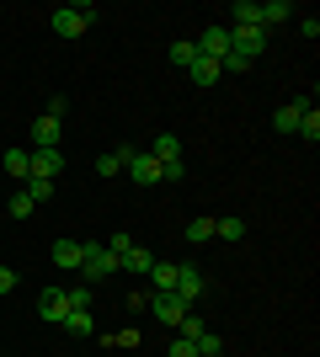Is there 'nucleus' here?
Here are the masks:
<instances>
[{
    "instance_id": "12",
    "label": "nucleus",
    "mask_w": 320,
    "mask_h": 357,
    "mask_svg": "<svg viewBox=\"0 0 320 357\" xmlns=\"http://www.w3.org/2000/svg\"><path fill=\"white\" fill-rule=\"evenodd\" d=\"M0 165H6V176L22 187V181L32 176V149H6V160H0Z\"/></svg>"
},
{
    "instance_id": "34",
    "label": "nucleus",
    "mask_w": 320,
    "mask_h": 357,
    "mask_svg": "<svg viewBox=\"0 0 320 357\" xmlns=\"http://www.w3.org/2000/svg\"><path fill=\"white\" fill-rule=\"evenodd\" d=\"M11 288H16V272H11V267H0V298L11 294Z\"/></svg>"
},
{
    "instance_id": "33",
    "label": "nucleus",
    "mask_w": 320,
    "mask_h": 357,
    "mask_svg": "<svg viewBox=\"0 0 320 357\" xmlns=\"http://www.w3.org/2000/svg\"><path fill=\"white\" fill-rule=\"evenodd\" d=\"M166 357H198V347H192V342H182V336H176V342H171V352Z\"/></svg>"
},
{
    "instance_id": "6",
    "label": "nucleus",
    "mask_w": 320,
    "mask_h": 357,
    "mask_svg": "<svg viewBox=\"0 0 320 357\" xmlns=\"http://www.w3.org/2000/svg\"><path fill=\"white\" fill-rule=\"evenodd\" d=\"M192 43H198L203 59H224V54H229V27H224V22H213V27H203V38H192Z\"/></svg>"
},
{
    "instance_id": "11",
    "label": "nucleus",
    "mask_w": 320,
    "mask_h": 357,
    "mask_svg": "<svg viewBox=\"0 0 320 357\" xmlns=\"http://www.w3.org/2000/svg\"><path fill=\"white\" fill-rule=\"evenodd\" d=\"M310 112V102H289V107H277L273 112V128L277 134H299V118Z\"/></svg>"
},
{
    "instance_id": "23",
    "label": "nucleus",
    "mask_w": 320,
    "mask_h": 357,
    "mask_svg": "<svg viewBox=\"0 0 320 357\" xmlns=\"http://www.w3.org/2000/svg\"><path fill=\"white\" fill-rule=\"evenodd\" d=\"M289 16H294L289 0H267V6H261V27H273V22H289Z\"/></svg>"
},
{
    "instance_id": "19",
    "label": "nucleus",
    "mask_w": 320,
    "mask_h": 357,
    "mask_svg": "<svg viewBox=\"0 0 320 357\" xmlns=\"http://www.w3.org/2000/svg\"><path fill=\"white\" fill-rule=\"evenodd\" d=\"M171 59L182 64V70H192V64H198L203 54H198V43H192V38H176V43H171Z\"/></svg>"
},
{
    "instance_id": "9",
    "label": "nucleus",
    "mask_w": 320,
    "mask_h": 357,
    "mask_svg": "<svg viewBox=\"0 0 320 357\" xmlns=\"http://www.w3.org/2000/svg\"><path fill=\"white\" fill-rule=\"evenodd\" d=\"M59 134H64V123L43 112V118L32 123V149H59Z\"/></svg>"
},
{
    "instance_id": "13",
    "label": "nucleus",
    "mask_w": 320,
    "mask_h": 357,
    "mask_svg": "<svg viewBox=\"0 0 320 357\" xmlns=\"http://www.w3.org/2000/svg\"><path fill=\"white\" fill-rule=\"evenodd\" d=\"M224 27H261V6H257V0H235Z\"/></svg>"
},
{
    "instance_id": "14",
    "label": "nucleus",
    "mask_w": 320,
    "mask_h": 357,
    "mask_svg": "<svg viewBox=\"0 0 320 357\" xmlns=\"http://www.w3.org/2000/svg\"><path fill=\"white\" fill-rule=\"evenodd\" d=\"M150 155H155L160 165H176V160H182V139H176V134H155Z\"/></svg>"
},
{
    "instance_id": "15",
    "label": "nucleus",
    "mask_w": 320,
    "mask_h": 357,
    "mask_svg": "<svg viewBox=\"0 0 320 357\" xmlns=\"http://www.w3.org/2000/svg\"><path fill=\"white\" fill-rule=\"evenodd\" d=\"M54 267L59 272H80V240H54Z\"/></svg>"
},
{
    "instance_id": "16",
    "label": "nucleus",
    "mask_w": 320,
    "mask_h": 357,
    "mask_svg": "<svg viewBox=\"0 0 320 357\" xmlns=\"http://www.w3.org/2000/svg\"><path fill=\"white\" fill-rule=\"evenodd\" d=\"M176 288V261H155L150 267V294H171Z\"/></svg>"
},
{
    "instance_id": "7",
    "label": "nucleus",
    "mask_w": 320,
    "mask_h": 357,
    "mask_svg": "<svg viewBox=\"0 0 320 357\" xmlns=\"http://www.w3.org/2000/svg\"><path fill=\"white\" fill-rule=\"evenodd\" d=\"M203 288H208V283H203V272H198V267H176V288H171V294L182 298L187 310H192V304L203 298Z\"/></svg>"
},
{
    "instance_id": "30",
    "label": "nucleus",
    "mask_w": 320,
    "mask_h": 357,
    "mask_svg": "<svg viewBox=\"0 0 320 357\" xmlns=\"http://www.w3.org/2000/svg\"><path fill=\"white\" fill-rule=\"evenodd\" d=\"M128 245H134V235H128V229H112V235H107V251H112V256H123Z\"/></svg>"
},
{
    "instance_id": "26",
    "label": "nucleus",
    "mask_w": 320,
    "mask_h": 357,
    "mask_svg": "<svg viewBox=\"0 0 320 357\" xmlns=\"http://www.w3.org/2000/svg\"><path fill=\"white\" fill-rule=\"evenodd\" d=\"M182 235L192 240V245H203V240H213V219H192V224L182 229Z\"/></svg>"
},
{
    "instance_id": "1",
    "label": "nucleus",
    "mask_w": 320,
    "mask_h": 357,
    "mask_svg": "<svg viewBox=\"0 0 320 357\" xmlns=\"http://www.w3.org/2000/svg\"><path fill=\"white\" fill-rule=\"evenodd\" d=\"M112 272H118V256L107 251V245H96V240H80V283L91 288L102 278H112Z\"/></svg>"
},
{
    "instance_id": "17",
    "label": "nucleus",
    "mask_w": 320,
    "mask_h": 357,
    "mask_svg": "<svg viewBox=\"0 0 320 357\" xmlns=\"http://www.w3.org/2000/svg\"><path fill=\"white\" fill-rule=\"evenodd\" d=\"M155 267V256L144 251V245H128V251L118 256V272H150Z\"/></svg>"
},
{
    "instance_id": "32",
    "label": "nucleus",
    "mask_w": 320,
    "mask_h": 357,
    "mask_svg": "<svg viewBox=\"0 0 320 357\" xmlns=\"http://www.w3.org/2000/svg\"><path fill=\"white\" fill-rule=\"evenodd\" d=\"M107 347H139V331H118V336H107Z\"/></svg>"
},
{
    "instance_id": "20",
    "label": "nucleus",
    "mask_w": 320,
    "mask_h": 357,
    "mask_svg": "<svg viewBox=\"0 0 320 357\" xmlns=\"http://www.w3.org/2000/svg\"><path fill=\"white\" fill-rule=\"evenodd\" d=\"M128 149H134V144H118V149H107L102 160H96V171H102V176H118V171H123V160H128Z\"/></svg>"
},
{
    "instance_id": "24",
    "label": "nucleus",
    "mask_w": 320,
    "mask_h": 357,
    "mask_svg": "<svg viewBox=\"0 0 320 357\" xmlns=\"http://www.w3.org/2000/svg\"><path fill=\"white\" fill-rule=\"evenodd\" d=\"M22 192H27L32 203H48V197H54V181H43V176H27V181H22Z\"/></svg>"
},
{
    "instance_id": "10",
    "label": "nucleus",
    "mask_w": 320,
    "mask_h": 357,
    "mask_svg": "<svg viewBox=\"0 0 320 357\" xmlns=\"http://www.w3.org/2000/svg\"><path fill=\"white\" fill-rule=\"evenodd\" d=\"M59 171H64V155H59V149H32V176L54 181Z\"/></svg>"
},
{
    "instance_id": "5",
    "label": "nucleus",
    "mask_w": 320,
    "mask_h": 357,
    "mask_svg": "<svg viewBox=\"0 0 320 357\" xmlns=\"http://www.w3.org/2000/svg\"><path fill=\"white\" fill-rule=\"evenodd\" d=\"M38 314H43L48 326H64V314H70V294H64L59 283H48L43 294H38Z\"/></svg>"
},
{
    "instance_id": "4",
    "label": "nucleus",
    "mask_w": 320,
    "mask_h": 357,
    "mask_svg": "<svg viewBox=\"0 0 320 357\" xmlns=\"http://www.w3.org/2000/svg\"><path fill=\"white\" fill-rule=\"evenodd\" d=\"M123 171L139 181V187H155L160 181V160H155L150 149H128V160H123Z\"/></svg>"
},
{
    "instance_id": "3",
    "label": "nucleus",
    "mask_w": 320,
    "mask_h": 357,
    "mask_svg": "<svg viewBox=\"0 0 320 357\" xmlns=\"http://www.w3.org/2000/svg\"><path fill=\"white\" fill-rule=\"evenodd\" d=\"M96 22V6H59L54 11V38H80Z\"/></svg>"
},
{
    "instance_id": "27",
    "label": "nucleus",
    "mask_w": 320,
    "mask_h": 357,
    "mask_svg": "<svg viewBox=\"0 0 320 357\" xmlns=\"http://www.w3.org/2000/svg\"><path fill=\"white\" fill-rule=\"evenodd\" d=\"M32 208H38V203H32V197L22 192V187H11V219H27Z\"/></svg>"
},
{
    "instance_id": "18",
    "label": "nucleus",
    "mask_w": 320,
    "mask_h": 357,
    "mask_svg": "<svg viewBox=\"0 0 320 357\" xmlns=\"http://www.w3.org/2000/svg\"><path fill=\"white\" fill-rule=\"evenodd\" d=\"M64 331H70V336H96V314L91 310H70L64 314Z\"/></svg>"
},
{
    "instance_id": "8",
    "label": "nucleus",
    "mask_w": 320,
    "mask_h": 357,
    "mask_svg": "<svg viewBox=\"0 0 320 357\" xmlns=\"http://www.w3.org/2000/svg\"><path fill=\"white\" fill-rule=\"evenodd\" d=\"M150 310H155V320H160V326H182L187 304H182L176 294H150Z\"/></svg>"
},
{
    "instance_id": "25",
    "label": "nucleus",
    "mask_w": 320,
    "mask_h": 357,
    "mask_svg": "<svg viewBox=\"0 0 320 357\" xmlns=\"http://www.w3.org/2000/svg\"><path fill=\"white\" fill-rule=\"evenodd\" d=\"M299 139H305V144H315V139H320V112H315V107L299 118Z\"/></svg>"
},
{
    "instance_id": "31",
    "label": "nucleus",
    "mask_w": 320,
    "mask_h": 357,
    "mask_svg": "<svg viewBox=\"0 0 320 357\" xmlns=\"http://www.w3.org/2000/svg\"><path fill=\"white\" fill-rule=\"evenodd\" d=\"M128 310H134V314L150 310V288H134V294H128Z\"/></svg>"
},
{
    "instance_id": "28",
    "label": "nucleus",
    "mask_w": 320,
    "mask_h": 357,
    "mask_svg": "<svg viewBox=\"0 0 320 357\" xmlns=\"http://www.w3.org/2000/svg\"><path fill=\"white\" fill-rule=\"evenodd\" d=\"M176 331H182V342H198V336H203V320H198L192 310H187V314H182V326H176Z\"/></svg>"
},
{
    "instance_id": "22",
    "label": "nucleus",
    "mask_w": 320,
    "mask_h": 357,
    "mask_svg": "<svg viewBox=\"0 0 320 357\" xmlns=\"http://www.w3.org/2000/svg\"><path fill=\"white\" fill-rule=\"evenodd\" d=\"M187 75H192V86H213V80H219L224 70H219V59H198V64H192Z\"/></svg>"
},
{
    "instance_id": "29",
    "label": "nucleus",
    "mask_w": 320,
    "mask_h": 357,
    "mask_svg": "<svg viewBox=\"0 0 320 357\" xmlns=\"http://www.w3.org/2000/svg\"><path fill=\"white\" fill-rule=\"evenodd\" d=\"M64 294H70V310H91V288H86V283L64 288Z\"/></svg>"
},
{
    "instance_id": "2",
    "label": "nucleus",
    "mask_w": 320,
    "mask_h": 357,
    "mask_svg": "<svg viewBox=\"0 0 320 357\" xmlns=\"http://www.w3.org/2000/svg\"><path fill=\"white\" fill-rule=\"evenodd\" d=\"M229 54H241L245 64H257L267 54V27H229Z\"/></svg>"
},
{
    "instance_id": "21",
    "label": "nucleus",
    "mask_w": 320,
    "mask_h": 357,
    "mask_svg": "<svg viewBox=\"0 0 320 357\" xmlns=\"http://www.w3.org/2000/svg\"><path fill=\"white\" fill-rule=\"evenodd\" d=\"M213 235L235 245V240H245V219H235V213H229V219H213Z\"/></svg>"
}]
</instances>
